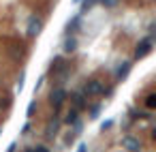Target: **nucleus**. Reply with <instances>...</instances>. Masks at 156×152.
<instances>
[{"label": "nucleus", "instance_id": "f257e3e1", "mask_svg": "<svg viewBox=\"0 0 156 152\" xmlns=\"http://www.w3.org/2000/svg\"><path fill=\"white\" fill-rule=\"evenodd\" d=\"M49 73H51V77H54L58 84H62V81L66 79V75H69L66 62H64L62 58H56V60L51 62V67H49Z\"/></svg>", "mask_w": 156, "mask_h": 152}, {"label": "nucleus", "instance_id": "f03ea898", "mask_svg": "<svg viewBox=\"0 0 156 152\" xmlns=\"http://www.w3.org/2000/svg\"><path fill=\"white\" fill-rule=\"evenodd\" d=\"M105 92V86L98 81V79H90L86 86H83V94L86 96H101Z\"/></svg>", "mask_w": 156, "mask_h": 152}, {"label": "nucleus", "instance_id": "7ed1b4c3", "mask_svg": "<svg viewBox=\"0 0 156 152\" xmlns=\"http://www.w3.org/2000/svg\"><path fill=\"white\" fill-rule=\"evenodd\" d=\"M150 49H152V39H143V41L137 45V49H135V58H143V56H147Z\"/></svg>", "mask_w": 156, "mask_h": 152}, {"label": "nucleus", "instance_id": "20e7f679", "mask_svg": "<svg viewBox=\"0 0 156 152\" xmlns=\"http://www.w3.org/2000/svg\"><path fill=\"white\" fill-rule=\"evenodd\" d=\"M64 99H66V92H64V88H56V90L51 92V103H54V107H56V109H60V107H62Z\"/></svg>", "mask_w": 156, "mask_h": 152}, {"label": "nucleus", "instance_id": "39448f33", "mask_svg": "<svg viewBox=\"0 0 156 152\" xmlns=\"http://www.w3.org/2000/svg\"><path fill=\"white\" fill-rule=\"evenodd\" d=\"M41 26H43V24H41V20H39V17H30V24H28V34H30V37L39 34V32H41Z\"/></svg>", "mask_w": 156, "mask_h": 152}, {"label": "nucleus", "instance_id": "423d86ee", "mask_svg": "<svg viewBox=\"0 0 156 152\" xmlns=\"http://www.w3.org/2000/svg\"><path fill=\"white\" fill-rule=\"evenodd\" d=\"M128 71H130V62H122V64L115 69V77H118V79H124V77L128 75Z\"/></svg>", "mask_w": 156, "mask_h": 152}, {"label": "nucleus", "instance_id": "0eeeda50", "mask_svg": "<svg viewBox=\"0 0 156 152\" xmlns=\"http://www.w3.org/2000/svg\"><path fill=\"white\" fill-rule=\"evenodd\" d=\"M79 22H81V20H79V15L71 17V22L66 24V32H69V34H75V32H77V28H79Z\"/></svg>", "mask_w": 156, "mask_h": 152}, {"label": "nucleus", "instance_id": "6e6552de", "mask_svg": "<svg viewBox=\"0 0 156 152\" xmlns=\"http://www.w3.org/2000/svg\"><path fill=\"white\" fill-rule=\"evenodd\" d=\"M77 49V41H75V37L73 34H69L66 37V41H64V52L66 54H71V52H75Z\"/></svg>", "mask_w": 156, "mask_h": 152}, {"label": "nucleus", "instance_id": "1a4fd4ad", "mask_svg": "<svg viewBox=\"0 0 156 152\" xmlns=\"http://www.w3.org/2000/svg\"><path fill=\"white\" fill-rule=\"evenodd\" d=\"M77 118H79V109H77V107H73V109L69 111V116H66V122H69V124H75V122H77Z\"/></svg>", "mask_w": 156, "mask_h": 152}, {"label": "nucleus", "instance_id": "9d476101", "mask_svg": "<svg viewBox=\"0 0 156 152\" xmlns=\"http://www.w3.org/2000/svg\"><path fill=\"white\" fill-rule=\"evenodd\" d=\"M73 103H75L77 109H81V107H83V94H81V92H75V94H73Z\"/></svg>", "mask_w": 156, "mask_h": 152}, {"label": "nucleus", "instance_id": "9b49d317", "mask_svg": "<svg viewBox=\"0 0 156 152\" xmlns=\"http://www.w3.org/2000/svg\"><path fill=\"white\" fill-rule=\"evenodd\" d=\"M124 146H126L128 150H133V152H135V150H139V143H137L135 139H124Z\"/></svg>", "mask_w": 156, "mask_h": 152}, {"label": "nucleus", "instance_id": "f8f14e48", "mask_svg": "<svg viewBox=\"0 0 156 152\" xmlns=\"http://www.w3.org/2000/svg\"><path fill=\"white\" fill-rule=\"evenodd\" d=\"M98 2H101L103 7H107V9H113V7H118L120 0H98Z\"/></svg>", "mask_w": 156, "mask_h": 152}, {"label": "nucleus", "instance_id": "ddd939ff", "mask_svg": "<svg viewBox=\"0 0 156 152\" xmlns=\"http://www.w3.org/2000/svg\"><path fill=\"white\" fill-rule=\"evenodd\" d=\"M145 105H147L150 109H156V94H150V96L145 99Z\"/></svg>", "mask_w": 156, "mask_h": 152}, {"label": "nucleus", "instance_id": "4468645a", "mask_svg": "<svg viewBox=\"0 0 156 152\" xmlns=\"http://www.w3.org/2000/svg\"><path fill=\"white\" fill-rule=\"evenodd\" d=\"M96 2H98V0H83V2H81V11H88V9H92Z\"/></svg>", "mask_w": 156, "mask_h": 152}, {"label": "nucleus", "instance_id": "2eb2a0df", "mask_svg": "<svg viewBox=\"0 0 156 152\" xmlns=\"http://www.w3.org/2000/svg\"><path fill=\"white\" fill-rule=\"evenodd\" d=\"M26 152H47V148H43V146H39V148H28Z\"/></svg>", "mask_w": 156, "mask_h": 152}, {"label": "nucleus", "instance_id": "dca6fc26", "mask_svg": "<svg viewBox=\"0 0 156 152\" xmlns=\"http://www.w3.org/2000/svg\"><path fill=\"white\" fill-rule=\"evenodd\" d=\"M83 2V0H73V5H81Z\"/></svg>", "mask_w": 156, "mask_h": 152}, {"label": "nucleus", "instance_id": "f3484780", "mask_svg": "<svg viewBox=\"0 0 156 152\" xmlns=\"http://www.w3.org/2000/svg\"><path fill=\"white\" fill-rule=\"evenodd\" d=\"M154 137H156V131H154Z\"/></svg>", "mask_w": 156, "mask_h": 152}]
</instances>
